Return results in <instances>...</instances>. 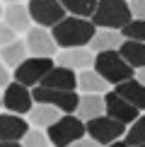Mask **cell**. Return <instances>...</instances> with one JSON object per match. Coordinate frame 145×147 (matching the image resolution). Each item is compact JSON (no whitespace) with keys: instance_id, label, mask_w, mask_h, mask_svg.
I'll list each match as a JSON object with an SVG mask.
<instances>
[{"instance_id":"cell-1","label":"cell","mask_w":145,"mask_h":147,"mask_svg":"<svg viewBox=\"0 0 145 147\" xmlns=\"http://www.w3.org/2000/svg\"><path fill=\"white\" fill-rule=\"evenodd\" d=\"M51 34L60 51H65V48H85V46H89L92 36L97 34V27L92 24V20L68 15L63 22H58L51 29Z\"/></svg>"},{"instance_id":"cell-2","label":"cell","mask_w":145,"mask_h":147,"mask_svg":"<svg viewBox=\"0 0 145 147\" xmlns=\"http://www.w3.org/2000/svg\"><path fill=\"white\" fill-rule=\"evenodd\" d=\"M131 22H133V15L128 7V0H99L92 15V24L97 29L123 32Z\"/></svg>"},{"instance_id":"cell-3","label":"cell","mask_w":145,"mask_h":147,"mask_svg":"<svg viewBox=\"0 0 145 147\" xmlns=\"http://www.w3.org/2000/svg\"><path fill=\"white\" fill-rule=\"evenodd\" d=\"M94 70L106 80L109 84H121L136 77V70L123 60L119 51H106V53H97L94 56Z\"/></svg>"},{"instance_id":"cell-4","label":"cell","mask_w":145,"mask_h":147,"mask_svg":"<svg viewBox=\"0 0 145 147\" xmlns=\"http://www.w3.org/2000/svg\"><path fill=\"white\" fill-rule=\"evenodd\" d=\"M46 135H48L53 147H70L72 142H77V140H82L87 135V128L72 113V116H60V121L48 128Z\"/></svg>"},{"instance_id":"cell-5","label":"cell","mask_w":145,"mask_h":147,"mask_svg":"<svg viewBox=\"0 0 145 147\" xmlns=\"http://www.w3.org/2000/svg\"><path fill=\"white\" fill-rule=\"evenodd\" d=\"M32 96L36 104H48V106L58 109L63 116H72L77 111L80 96L75 92H63V89H48V87H34Z\"/></svg>"},{"instance_id":"cell-6","label":"cell","mask_w":145,"mask_h":147,"mask_svg":"<svg viewBox=\"0 0 145 147\" xmlns=\"http://www.w3.org/2000/svg\"><path fill=\"white\" fill-rule=\"evenodd\" d=\"M53 60L51 58H34V56H29L24 63L20 65V68L15 70V82H20V84H24V87H39L41 82L46 80V75L53 70Z\"/></svg>"},{"instance_id":"cell-7","label":"cell","mask_w":145,"mask_h":147,"mask_svg":"<svg viewBox=\"0 0 145 147\" xmlns=\"http://www.w3.org/2000/svg\"><path fill=\"white\" fill-rule=\"evenodd\" d=\"M27 7L32 15V22H36V27H44V29H53L58 22L68 17L60 0H29Z\"/></svg>"},{"instance_id":"cell-8","label":"cell","mask_w":145,"mask_h":147,"mask_svg":"<svg viewBox=\"0 0 145 147\" xmlns=\"http://www.w3.org/2000/svg\"><path fill=\"white\" fill-rule=\"evenodd\" d=\"M85 128H87V138H92L102 147L121 140L123 133H126V125L119 123V121H114V118H109L106 113L99 116V118H94V121H89V123H85Z\"/></svg>"},{"instance_id":"cell-9","label":"cell","mask_w":145,"mask_h":147,"mask_svg":"<svg viewBox=\"0 0 145 147\" xmlns=\"http://www.w3.org/2000/svg\"><path fill=\"white\" fill-rule=\"evenodd\" d=\"M34 96H32V89L29 87H24V84H20V82H12L5 87V92H3V106L7 109V113H17V116H22V113H27L29 116V111L34 109Z\"/></svg>"},{"instance_id":"cell-10","label":"cell","mask_w":145,"mask_h":147,"mask_svg":"<svg viewBox=\"0 0 145 147\" xmlns=\"http://www.w3.org/2000/svg\"><path fill=\"white\" fill-rule=\"evenodd\" d=\"M27 51L34 58H53V56H58V44L48 29L32 27L27 32Z\"/></svg>"},{"instance_id":"cell-11","label":"cell","mask_w":145,"mask_h":147,"mask_svg":"<svg viewBox=\"0 0 145 147\" xmlns=\"http://www.w3.org/2000/svg\"><path fill=\"white\" fill-rule=\"evenodd\" d=\"M104 104H106V116L114 118V121H119V123H123V125L136 123V121L140 118V111H138L136 106H131V104L126 101L123 96H119L116 92H106Z\"/></svg>"},{"instance_id":"cell-12","label":"cell","mask_w":145,"mask_h":147,"mask_svg":"<svg viewBox=\"0 0 145 147\" xmlns=\"http://www.w3.org/2000/svg\"><path fill=\"white\" fill-rule=\"evenodd\" d=\"M32 130L29 123L17 113H0V142H22Z\"/></svg>"},{"instance_id":"cell-13","label":"cell","mask_w":145,"mask_h":147,"mask_svg":"<svg viewBox=\"0 0 145 147\" xmlns=\"http://www.w3.org/2000/svg\"><path fill=\"white\" fill-rule=\"evenodd\" d=\"M56 65H63V68L70 70H89L94 68V53L89 48H65V51H58L56 56Z\"/></svg>"},{"instance_id":"cell-14","label":"cell","mask_w":145,"mask_h":147,"mask_svg":"<svg viewBox=\"0 0 145 147\" xmlns=\"http://www.w3.org/2000/svg\"><path fill=\"white\" fill-rule=\"evenodd\" d=\"M3 22L7 24L15 34H27L32 29V15H29V7L24 3H15V5H5V15Z\"/></svg>"},{"instance_id":"cell-15","label":"cell","mask_w":145,"mask_h":147,"mask_svg":"<svg viewBox=\"0 0 145 147\" xmlns=\"http://www.w3.org/2000/svg\"><path fill=\"white\" fill-rule=\"evenodd\" d=\"M39 87H48V89H63V92H75L77 87V72L63 65H53V70L46 75V80Z\"/></svg>"},{"instance_id":"cell-16","label":"cell","mask_w":145,"mask_h":147,"mask_svg":"<svg viewBox=\"0 0 145 147\" xmlns=\"http://www.w3.org/2000/svg\"><path fill=\"white\" fill-rule=\"evenodd\" d=\"M106 113V104H104V94H82L80 104H77L75 116L82 121V123H89V121L99 118V116Z\"/></svg>"},{"instance_id":"cell-17","label":"cell","mask_w":145,"mask_h":147,"mask_svg":"<svg viewBox=\"0 0 145 147\" xmlns=\"http://www.w3.org/2000/svg\"><path fill=\"white\" fill-rule=\"evenodd\" d=\"M123 46V34L114 29H97V34L89 41V51L94 53H106V51H119Z\"/></svg>"},{"instance_id":"cell-18","label":"cell","mask_w":145,"mask_h":147,"mask_svg":"<svg viewBox=\"0 0 145 147\" xmlns=\"http://www.w3.org/2000/svg\"><path fill=\"white\" fill-rule=\"evenodd\" d=\"M77 87H80L82 94H106L111 84H109L94 68H89V70L77 72Z\"/></svg>"},{"instance_id":"cell-19","label":"cell","mask_w":145,"mask_h":147,"mask_svg":"<svg viewBox=\"0 0 145 147\" xmlns=\"http://www.w3.org/2000/svg\"><path fill=\"white\" fill-rule=\"evenodd\" d=\"M119 96H123L126 101L131 104V106H136L138 111H145V84H140L136 77L128 80V82H121L114 87Z\"/></svg>"},{"instance_id":"cell-20","label":"cell","mask_w":145,"mask_h":147,"mask_svg":"<svg viewBox=\"0 0 145 147\" xmlns=\"http://www.w3.org/2000/svg\"><path fill=\"white\" fill-rule=\"evenodd\" d=\"M60 113L58 109H53V106H48V104H34V109L29 111V125H34V128H39V130H48L53 123H58L60 121Z\"/></svg>"},{"instance_id":"cell-21","label":"cell","mask_w":145,"mask_h":147,"mask_svg":"<svg viewBox=\"0 0 145 147\" xmlns=\"http://www.w3.org/2000/svg\"><path fill=\"white\" fill-rule=\"evenodd\" d=\"M27 41H22V39H17V41H12L10 46H5V48H0V58H3V63L7 65V68H20V65L27 60Z\"/></svg>"},{"instance_id":"cell-22","label":"cell","mask_w":145,"mask_h":147,"mask_svg":"<svg viewBox=\"0 0 145 147\" xmlns=\"http://www.w3.org/2000/svg\"><path fill=\"white\" fill-rule=\"evenodd\" d=\"M119 53L123 56V60L136 72L138 70H145V44H138V41H123V46L119 48Z\"/></svg>"},{"instance_id":"cell-23","label":"cell","mask_w":145,"mask_h":147,"mask_svg":"<svg viewBox=\"0 0 145 147\" xmlns=\"http://www.w3.org/2000/svg\"><path fill=\"white\" fill-rule=\"evenodd\" d=\"M97 3L99 0H60V5L65 7V12L72 17H82V20H92Z\"/></svg>"},{"instance_id":"cell-24","label":"cell","mask_w":145,"mask_h":147,"mask_svg":"<svg viewBox=\"0 0 145 147\" xmlns=\"http://www.w3.org/2000/svg\"><path fill=\"white\" fill-rule=\"evenodd\" d=\"M123 140H126L131 147H140V145H145V116H140L136 123H131V128H128V133H126Z\"/></svg>"},{"instance_id":"cell-25","label":"cell","mask_w":145,"mask_h":147,"mask_svg":"<svg viewBox=\"0 0 145 147\" xmlns=\"http://www.w3.org/2000/svg\"><path fill=\"white\" fill-rule=\"evenodd\" d=\"M121 34H123V41H138V44H145V22L133 20Z\"/></svg>"},{"instance_id":"cell-26","label":"cell","mask_w":145,"mask_h":147,"mask_svg":"<svg viewBox=\"0 0 145 147\" xmlns=\"http://www.w3.org/2000/svg\"><path fill=\"white\" fill-rule=\"evenodd\" d=\"M22 147H51V140L44 130H39V128H32V130L24 135L22 140Z\"/></svg>"},{"instance_id":"cell-27","label":"cell","mask_w":145,"mask_h":147,"mask_svg":"<svg viewBox=\"0 0 145 147\" xmlns=\"http://www.w3.org/2000/svg\"><path fill=\"white\" fill-rule=\"evenodd\" d=\"M12 41H17V34L12 32V29L5 24L3 20H0V48H5V46H10Z\"/></svg>"},{"instance_id":"cell-28","label":"cell","mask_w":145,"mask_h":147,"mask_svg":"<svg viewBox=\"0 0 145 147\" xmlns=\"http://www.w3.org/2000/svg\"><path fill=\"white\" fill-rule=\"evenodd\" d=\"M128 7H131L133 20L145 22V0H128Z\"/></svg>"},{"instance_id":"cell-29","label":"cell","mask_w":145,"mask_h":147,"mask_svg":"<svg viewBox=\"0 0 145 147\" xmlns=\"http://www.w3.org/2000/svg\"><path fill=\"white\" fill-rule=\"evenodd\" d=\"M12 82V75H10V68L5 63H0V87H7Z\"/></svg>"},{"instance_id":"cell-30","label":"cell","mask_w":145,"mask_h":147,"mask_svg":"<svg viewBox=\"0 0 145 147\" xmlns=\"http://www.w3.org/2000/svg\"><path fill=\"white\" fill-rule=\"evenodd\" d=\"M70 147H102V145L94 142L92 138H82V140H77V142H72Z\"/></svg>"},{"instance_id":"cell-31","label":"cell","mask_w":145,"mask_h":147,"mask_svg":"<svg viewBox=\"0 0 145 147\" xmlns=\"http://www.w3.org/2000/svg\"><path fill=\"white\" fill-rule=\"evenodd\" d=\"M106 147H131L126 140H116V142H111V145H106Z\"/></svg>"},{"instance_id":"cell-32","label":"cell","mask_w":145,"mask_h":147,"mask_svg":"<svg viewBox=\"0 0 145 147\" xmlns=\"http://www.w3.org/2000/svg\"><path fill=\"white\" fill-rule=\"evenodd\" d=\"M136 80H138L140 84H145V70H138V72H136Z\"/></svg>"},{"instance_id":"cell-33","label":"cell","mask_w":145,"mask_h":147,"mask_svg":"<svg viewBox=\"0 0 145 147\" xmlns=\"http://www.w3.org/2000/svg\"><path fill=\"white\" fill-rule=\"evenodd\" d=\"M0 147H22V142H0Z\"/></svg>"},{"instance_id":"cell-34","label":"cell","mask_w":145,"mask_h":147,"mask_svg":"<svg viewBox=\"0 0 145 147\" xmlns=\"http://www.w3.org/2000/svg\"><path fill=\"white\" fill-rule=\"evenodd\" d=\"M3 15H5V5L0 3V20H3Z\"/></svg>"},{"instance_id":"cell-35","label":"cell","mask_w":145,"mask_h":147,"mask_svg":"<svg viewBox=\"0 0 145 147\" xmlns=\"http://www.w3.org/2000/svg\"><path fill=\"white\" fill-rule=\"evenodd\" d=\"M7 5H15V3H22V0H5Z\"/></svg>"},{"instance_id":"cell-36","label":"cell","mask_w":145,"mask_h":147,"mask_svg":"<svg viewBox=\"0 0 145 147\" xmlns=\"http://www.w3.org/2000/svg\"><path fill=\"white\" fill-rule=\"evenodd\" d=\"M0 106H3V94H0Z\"/></svg>"},{"instance_id":"cell-37","label":"cell","mask_w":145,"mask_h":147,"mask_svg":"<svg viewBox=\"0 0 145 147\" xmlns=\"http://www.w3.org/2000/svg\"><path fill=\"white\" fill-rule=\"evenodd\" d=\"M140 147H145V145H140Z\"/></svg>"}]
</instances>
